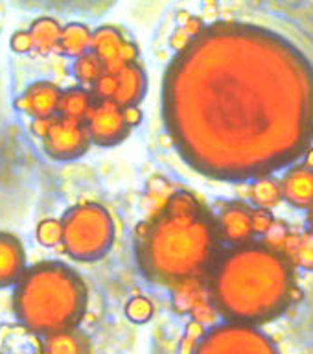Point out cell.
<instances>
[{"label":"cell","instance_id":"cell-1","mask_svg":"<svg viewBox=\"0 0 313 354\" xmlns=\"http://www.w3.org/2000/svg\"><path fill=\"white\" fill-rule=\"evenodd\" d=\"M162 113L193 170L220 181H256L312 148L313 66L267 28L214 22L170 61Z\"/></svg>","mask_w":313,"mask_h":354},{"label":"cell","instance_id":"cell-2","mask_svg":"<svg viewBox=\"0 0 313 354\" xmlns=\"http://www.w3.org/2000/svg\"><path fill=\"white\" fill-rule=\"evenodd\" d=\"M221 257L214 216L190 192H176L137 238L138 266L149 281L176 288L209 281Z\"/></svg>","mask_w":313,"mask_h":354},{"label":"cell","instance_id":"cell-3","mask_svg":"<svg viewBox=\"0 0 313 354\" xmlns=\"http://www.w3.org/2000/svg\"><path fill=\"white\" fill-rule=\"evenodd\" d=\"M293 270L284 254L262 242L229 249L207 281L210 303L231 323H269L297 299Z\"/></svg>","mask_w":313,"mask_h":354},{"label":"cell","instance_id":"cell-4","mask_svg":"<svg viewBox=\"0 0 313 354\" xmlns=\"http://www.w3.org/2000/svg\"><path fill=\"white\" fill-rule=\"evenodd\" d=\"M87 301V286L79 273L61 262H41L17 282L13 310L28 330L50 336L76 328Z\"/></svg>","mask_w":313,"mask_h":354},{"label":"cell","instance_id":"cell-5","mask_svg":"<svg viewBox=\"0 0 313 354\" xmlns=\"http://www.w3.org/2000/svg\"><path fill=\"white\" fill-rule=\"evenodd\" d=\"M115 240V221L104 207L85 203L72 207L61 220V245L74 260L102 259Z\"/></svg>","mask_w":313,"mask_h":354},{"label":"cell","instance_id":"cell-6","mask_svg":"<svg viewBox=\"0 0 313 354\" xmlns=\"http://www.w3.org/2000/svg\"><path fill=\"white\" fill-rule=\"evenodd\" d=\"M190 354H278V348L258 326L225 321L205 332Z\"/></svg>","mask_w":313,"mask_h":354},{"label":"cell","instance_id":"cell-7","mask_svg":"<svg viewBox=\"0 0 313 354\" xmlns=\"http://www.w3.org/2000/svg\"><path fill=\"white\" fill-rule=\"evenodd\" d=\"M44 149L52 159L74 160L87 151L88 138L85 122L54 116L44 133Z\"/></svg>","mask_w":313,"mask_h":354},{"label":"cell","instance_id":"cell-8","mask_svg":"<svg viewBox=\"0 0 313 354\" xmlns=\"http://www.w3.org/2000/svg\"><path fill=\"white\" fill-rule=\"evenodd\" d=\"M93 52L104 66L105 74H116L124 66L137 63V46L118 28L102 26L93 32Z\"/></svg>","mask_w":313,"mask_h":354},{"label":"cell","instance_id":"cell-9","mask_svg":"<svg viewBox=\"0 0 313 354\" xmlns=\"http://www.w3.org/2000/svg\"><path fill=\"white\" fill-rule=\"evenodd\" d=\"M91 142L98 146H116L120 144L129 133V124L126 120V113L113 102H102L96 100L93 109L85 118Z\"/></svg>","mask_w":313,"mask_h":354},{"label":"cell","instance_id":"cell-10","mask_svg":"<svg viewBox=\"0 0 313 354\" xmlns=\"http://www.w3.org/2000/svg\"><path fill=\"white\" fill-rule=\"evenodd\" d=\"M251 209L247 203L231 201L220 209L214 218L216 229L220 242H225L232 248L247 245L254 240L253 221H251Z\"/></svg>","mask_w":313,"mask_h":354},{"label":"cell","instance_id":"cell-11","mask_svg":"<svg viewBox=\"0 0 313 354\" xmlns=\"http://www.w3.org/2000/svg\"><path fill=\"white\" fill-rule=\"evenodd\" d=\"M61 93L63 91L54 83L37 82L19 96L15 105L33 120H50L59 111Z\"/></svg>","mask_w":313,"mask_h":354},{"label":"cell","instance_id":"cell-12","mask_svg":"<svg viewBox=\"0 0 313 354\" xmlns=\"http://www.w3.org/2000/svg\"><path fill=\"white\" fill-rule=\"evenodd\" d=\"M282 199L293 209L308 210L313 207V170L303 165H293L281 179Z\"/></svg>","mask_w":313,"mask_h":354},{"label":"cell","instance_id":"cell-13","mask_svg":"<svg viewBox=\"0 0 313 354\" xmlns=\"http://www.w3.org/2000/svg\"><path fill=\"white\" fill-rule=\"evenodd\" d=\"M113 76H115V94L111 102L122 109L137 107L146 94V74L142 66L138 63H131Z\"/></svg>","mask_w":313,"mask_h":354},{"label":"cell","instance_id":"cell-14","mask_svg":"<svg viewBox=\"0 0 313 354\" xmlns=\"http://www.w3.org/2000/svg\"><path fill=\"white\" fill-rule=\"evenodd\" d=\"M26 271V254L21 240L10 232H0V288L21 281Z\"/></svg>","mask_w":313,"mask_h":354},{"label":"cell","instance_id":"cell-15","mask_svg":"<svg viewBox=\"0 0 313 354\" xmlns=\"http://www.w3.org/2000/svg\"><path fill=\"white\" fill-rule=\"evenodd\" d=\"M41 354H93V345L85 332L68 328L44 336Z\"/></svg>","mask_w":313,"mask_h":354},{"label":"cell","instance_id":"cell-16","mask_svg":"<svg viewBox=\"0 0 313 354\" xmlns=\"http://www.w3.org/2000/svg\"><path fill=\"white\" fill-rule=\"evenodd\" d=\"M94 96L91 91L83 87H72L66 88L61 93L59 100V111L57 115L61 118H70V120H79L85 122V118L88 116L91 109L94 105Z\"/></svg>","mask_w":313,"mask_h":354},{"label":"cell","instance_id":"cell-17","mask_svg":"<svg viewBox=\"0 0 313 354\" xmlns=\"http://www.w3.org/2000/svg\"><path fill=\"white\" fill-rule=\"evenodd\" d=\"M284 257L293 268L313 271V234L308 231L290 232L284 245Z\"/></svg>","mask_w":313,"mask_h":354},{"label":"cell","instance_id":"cell-18","mask_svg":"<svg viewBox=\"0 0 313 354\" xmlns=\"http://www.w3.org/2000/svg\"><path fill=\"white\" fill-rule=\"evenodd\" d=\"M91 43H93V32L85 24L72 22V24L63 28L59 43H57V50H61L65 55H70V57L77 59L83 54L91 52Z\"/></svg>","mask_w":313,"mask_h":354},{"label":"cell","instance_id":"cell-19","mask_svg":"<svg viewBox=\"0 0 313 354\" xmlns=\"http://www.w3.org/2000/svg\"><path fill=\"white\" fill-rule=\"evenodd\" d=\"M61 32H63V28L54 19H50V17L37 19L32 24V28L28 30V35H30V41H32V48L41 52V54H48L52 50H57Z\"/></svg>","mask_w":313,"mask_h":354},{"label":"cell","instance_id":"cell-20","mask_svg":"<svg viewBox=\"0 0 313 354\" xmlns=\"http://www.w3.org/2000/svg\"><path fill=\"white\" fill-rule=\"evenodd\" d=\"M249 199L254 205V209L273 210L284 201L282 199L281 179L275 177H260L249 187Z\"/></svg>","mask_w":313,"mask_h":354},{"label":"cell","instance_id":"cell-21","mask_svg":"<svg viewBox=\"0 0 313 354\" xmlns=\"http://www.w3.org/2000/svg\"><path fill=\"white\" fill-rule=\"evenodd\" d=\"M105 71L102 63L98 61V57L93 54V52H87L83 54L82 57H77L76 63H74V76L79 80L82 85L93 88L96 85L99 77L104 76Z\"/></svg>","mask_w":313,"mask_h":354},{"label":"cell","instance_id":"cell-22","mask_svg":"<svg viewBox=\"0 0 313 354\" xmlns=\"http://www.w3.org/2000/svg\"><path fill=\"white\" fill-rule=\"evenodd\" d=\"M290 232H292V229H290V225H287L286 221L275 220L269 231L262 236V243H264L265 248L276 251V253H284V245H286V240L287 236H290Z\"/></svg>","mask_w":313,"mask_h":354},{"label":"cell","instance_id":"cell-23","mask_svg":"<svg viewBox=\"0 0 313 354\" xmlns=\"http://www.w3.org/2000/svg\"><path fill=\"white\" fill-rule=\"evenodd\" d=\"M37 240L44 248H54L61 243V221L44 220L37 227Z\"/></svg>","mask_w":313,"mask_h":354},{"label":"cell","instance_id":"cell-24","mask_svg":"<svg viewBox=\"0 0 313 354\" xmlns=\"http://www.w3.org/2000/svg\"><path fill=\"white\" fill-rule=\"evenodd\" d=\"M126 314L131 321L144 323V321H148L151 317V314H153V304L146 297H135L126 306Z\"/></svg>","mask_w":313,"mask_h":354},{"label":"cell","instance_id":"cell-25","mask_svg":"<svg viewBox=\"0 0 313 354\" xmlns=\"http://www.w3.org/2000/svg\"><path fill=\"white\" fill-rule=\"evenodd\" d=\"M251 221H253V231L254 236H264L265 232L269 231L271 225H273V214H271V210H264V209H251Z\"/></svg>","mask_w":313,"mask_h":354},{"label":"cell","instance_id":"cell-26","mask_svg":"<svg viewBox=\"0 0 313 354\" xmlns=\"http://www.w3.org/2000/svg\"><path fill=\"white\" fill-rule=\"evenodd\" d=\"M11 48L17 50V52H28V50H32V41H30L28 32L15 33L13 39H11Z\"/></svg>","mask_w":313,"mask_h":354},{"label":"cell","instance_id":"cell-27","mask_svg":"<svg viewBox=\"0 0 313 354\" xmlns=\"http://www.w3.org/2000/svg\"><path fill=\"white\" fill-rule=\"evenodd\" d=\"M50 122H52V118H50V120H33V124H32L33 131L37 133L39 137H44V133L48 131Z\"/></svg>","mask_w":313,"mask_h":354},{"label":"cell","instance_id":"cell-28","mask_svg":"<svg viewBox=\"0 0 313 354\" xmlns=\"http://www.w3.org/2000/svg\"><path fill=\"white\" fill-rule=\"evenodd\" d=\"M304 162H301L303 166H306V168H310V170H313V146L312 148L306 149V153L303 155Z\"/></svg>","mask_w":313,"mask_h":354},{"label":"cell","instance_id":"cell-29","mask_svg":"<svg viewBox=\"0 0 313 354\" xmlns=\"http://www.w3.org/2000/svg\"><path fill=\"white\" fill-rule=\"evenodd\" d=\"M306 231L313 234V207L308 209V214H306Z\"/></svg>","mask_w":313,"mask_h":354}]
</instances>
